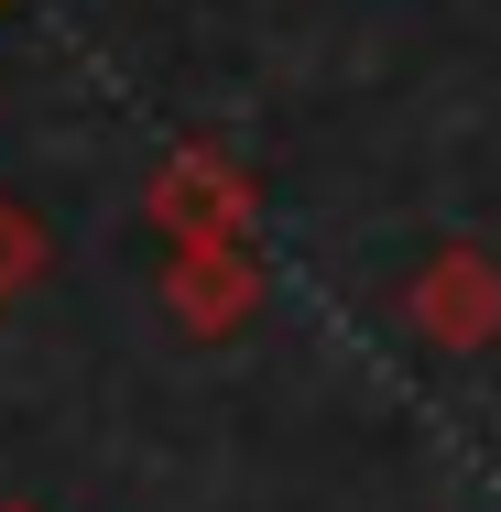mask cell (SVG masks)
Masks as SVG:
<instances>
[{
    "label": "cell",
    "instance_id": "1",
    "mask_svg": "<svg viewBox=\"0 0 501 512\" xmlns=\"http://www.w3.org/2000/svg\"><path fill=\"white\" fill-rule=\"evenodd\" d=\"M142 229L164 251H218V240H251L262 229V175L218 142H175L153 175H142Z\"/></svg>",
    "mask_w": 501,
    "mask_h": 512
},
{
    "label": "cell",
    "instance_id": "2",
    "mask_svg": "<svg viewBox=\"0 0 501 512\" xmlns=\"http://www.w3.org/2000/svg\"><path fill=\"white\" fill-rule=\"evenodd\" d=\"M403 327H414L425 349H447V360L501 349V251H480V240L425 251L414 284H403Z\"/></svg>",
    "mask_w": 501,
    "mask_h": 512
},
{
    "label": "cell",
    "instance_id": "3",
    "mask_svg": "<svg viewBox=\"0 0 501 512\" xmlns=\"http://www.w3.org/2000/svg\"><path fill=\"white\" fill-rule=\"evenodd\" d=\"M262 295H273V273H262V251H251V240L164 251V327H175V338H197V349L240 338V327L262 316Z\"/></svg>",
    "mask_w": 501,
    "mask_h": 512
},
{
    "label": "cell",
    "instance_id": "4",
    "mask_svg": "<svg viewBox=\"0 0 501 512\" xmlns=\"http://www.w3.org/2000/svg\"><path fill=\"white\" fill-rule=\"evenodd\" d=\"M44 262H55V240H44V218L0 197V306H11V295H22V284L44 273Z\"/></svg>",
    "mask_w": 501,
    "mask_h": 512
},
{
    "label": "cell",
    "instance_id": "5",
    "mask_svg": "<svg viewBox=\"0 0 501 512\" xmlns=\"http://www.w3.org/2000/svg\"><path fill=\"white\" fill-rule=\"evenodd\" d=\"M0 512H44V502H11V491H0Z\"/></svg>",
    "mask_w": 501,
    "mask_h": 512
}]
</instances>
